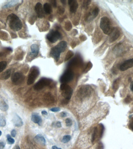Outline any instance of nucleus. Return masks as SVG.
<instances>
[{"mask_svg": "<svg viewBox=\"0 0 133 149\" xmlns=\"http://www.w3.org/2000/svg\"><path fill=\"white\" fill-rule=\"evenodd\" d=\"M12 121L14 126L16 127H21L23 125V122L22 119L16 113L14 114L13 115Z\"/></svg>", "mask_w": 133, "mask_h": 149, "instance_id": "obj_13", "label": "nucleus"}, {"mask_svg": "<svg viewBox=\"0 0 133 149\" xmlns=\"http://www.w3.org/2000/svg\"><path fill=\"white\" fill-rule=\"evenodd\" d=\"M41 114L43 115H48V113L46 111H43L41 112Z\"/></svg>", "mask_w": 133, "mask_h": 149, "instance_id": "obj_44", "label": "nucleus"}, {"mask_svg": "<svg viewBox=\"0 0 133 149\" xmlns=\"http://www.w3.org/2000/svg\"><path fill=\"white\" fill-rule=\"evenodd\" d=\"M44 12L47 14H50L52 12V9L51 6L48 3H45L43 6Z\"/></svg>", "mask_w": 133, "mask_h": 149, "instance_id": "obj_22", "label": "nucleus"}, {"mask_svg": "<svg viewBox=\"0 0 133 149\" xmlns=\"http://www.w3.org/2000/svg\"><path fill=\"white\" fill-rule=\"evenodd\" d=\"M50 2L51 4H52L53 7L56 8L57 7V3H56V1L55 0H50Z\"/></svg>", "mask_w": 133, "mask_h": 149, "instance_id": "obj_36", "label": "nucleus"}, {"mask_svg": "<svg viewBox=\"0 0 133 149\" xmlns=\"http://www.w3.org/2000/svg\"><path fill=\"white\" fill-rule=\"evenodd\" d=\"M10 28L14 31H18L22 29L23 27L22 21L18 16L14 14H11L7 18Z\"/></svg>", "mask_w": 133, "mask_h": 149, "instance_id": "obj_2", "label": "nucleus"}, {"mask_svg": "<svg viewBox=\"0 0 133 149\" xmlns=\"http://www.w3.org/2000/svg\"><path fill=\"white\" fill-rule=\"evenodd\" d=\"M67 46V44L65 41H61L56 46L52 48L50 52V56L55 60L58 61L60 59L61 52H64L66 50Z\"/></svg>", "mask_w": 133, "mask_h": 149, "instance_id": "obj_1", "label": "nucleus"}, {"mask_svg": "<svg viewBox=\"0 0 133 149\" xmlns=\"http://www.w3.org/2000/svg\"><path fill=\"white\" fill-rule=\"evenodd\" d=\"M34 139L37 143H39L43 146L45 145L46 142V140L44 138L41 134H39L36 135L34 138Z\"/></svg>", "mask_w": 133, "mask_h": 149, "instance_id": "obj_18", "label": "nucleus"}, {"mask_svg": "<svg viewBox=\"0 0 133 149\" xmlns=\"http://www.w3.org/2000/svg\"><path fill=\"white\" fill-rule=\"evenodd\" d=\"M51 111L52 112H58L60 110V109L59 108L55 107L52 108L50 109Z\"/></svg>", "mask_w": 133, "mask_h": 149, "instance_id": "obj_35", "label": "nucleus"}, {"mask_svg": "<svg viewBox=\"0 0 133 149\" xmlns=\"http://www.w3.org/2000/svg\"><path fill=\"white\" fill-rule=\"evenodd\" d=\"M6 138H7V141H8V144H12L14 143V142H15V140H14V139L11 138L10 135H9V134L7 135Z\"/></svg>", "mask_w": 133, "mask_h": 149, "instance_id": "obj_29", "label": "nucleus"}, {"mask_svg": "<svg viewBox=\"0 0 133 149\" xmlns=\"http://www.w3.org/2000/svg\"><path fill=\"white\" fill-rule=\"evenodd\" d=\"M130 89L132 91V92H133V81L130 85Z\"/></svg>", "mask_w": 133, "mask_h": 149, "instance_id": "obj_43", "label": "nucleus"}, {"mask_svg": "<svg viewBox=\"0 0 133 149\" xmlns=\"http://www.w3.org/2000/svg\"><path fill=\"white\" fill-rule=\"evenodd\" d=\"M60 1H61V2H62L63 4H64V5H65V4H66V1L65 0H61Z\"/></svg>", "mask_w": 133, "mask_h": 149, "instance_id": "obj_47", "label": "nucleus"}, {"mask_svg": "<svg viewBox=\"0 0 133 149\" xmlns=\"http://www.w3.org/2000/svg\"><path fill=\"white\" fill-rule=\"evenodd\" d=\"M6 124V119L4 117L0 116V127H4Z\"/></svg>", "mask_w": 133, "mask_h": 149, "instance_id": "obj_27", "label": "nucleus"}, {"mask_svg": "<svg viewBox=\"0 0 133 149\" xmlns=\"http://www.w3.org/2000/svg\"><path fill=\"white\" fill-rule=\"evenodd\" d=\"M11 136L12 137H15L16 136V131L15 130H12V131H11Z\"/></svg>", "mask_w": 133, "mask_h": 149, "instance_id": "obj_37", "label": "nucleus"}, {"mask_svg": "<svg viewBox=\"0 0 133 149\" xmlns=\"http://www.w3.org/2000/svg\"><path fill=\"white\" fill-rule=\"evenodd\" d=\"M81 61L82 60L81 58L79 56H76L69 62L68 64L67 67L68 68H70L72 67H75L81 63Z\"/></svg>", "mask_w": 133, "mask_h": 149, "instance_id": "obj_15", "label": "nucleus"}, {"mask_svg": "<svg viewBox=\"0 0 133 149\" xmlns=\"http://www.w3.org/2000/svg\"><path fill=\"white\" fill-rule=\"evenodd\" d=\"M57 12L59 14H62L64 13L65 12V9L64 7H62L61 6H59L58 8Z\"/></svg>", "mask_w": 133, "mask_h": 149, "instance_id": "obj_32", "label": "nucleus"}, {"mask_svg": "<svg viewBox=\"0 0 133 149\" xmlns=\"http://www.w3.org/2000/svg\"><path fill=\"white\" fill-rule=\"evenodd\" d=\"M39 70L38 68L33 66L31 69L29 76L28 77L27 84L28 85H31L33 84L36 79L39 75Z\"/></svg>", "mask_w": 133, "mask_h": 149, "instance_id": "obj_5", "label": "nucleus"}, {"mask_svg": "<svg viewBox=\"0 0 133 149\" xmlns=\"http://www.w3.org/2000/svg\"><path fill=\"white\" fill-rule=\"evenodd\" d=\"M13 149H20V147H19V146L16 145V146H14Z\"/></svg>", "mask_w": 133, "mask_h": 149, "instance_id": "obj_46", "label": "nucleus"}, {"mask_svg": "<svg viewBox=\"0 0 133 149\" xmlns=\"http://www.w3.org/2000/svg\"><path fill=\"white\" fill-rule=\"evenodd\" d=\"M99 12V8L96 7L92 11L91 13H89L87 19L88 20H92L98 16Z\"/></svg>", "mask_w": 133, "mask_h": 149, "instance_id": "obj_17", "label": "nucleus"}, {"mask_svg": "<svg viewBox=\"0 0 133 149\" xmlns=\"http://www.w3.org/2000/svg\"><path fill=\"white\" fill-rule=\"evenodd\" d=\"M56 127H58V128H60V127H62V124H61V123L60 122L58 121L56 122Z\"/></svg>", "mask_w": 133, "mask_h": 149, "instance_id": "obj_41", "label": "nucleus"}, {"mask_svg": "<svg viewBox=\"0 0 133 149\" xmlns=\"http://www.w3.org/2000/svg\"><path fill=\"white\" fill-rule=\"evenodd\" d=\"M67 116V113L65 111H63L60 113V116L62 118H64Z\"/></svg>", "mask_w": 133, "mask_h": 149, "instance_id": "obj_38", "label": "nucleus"}, {"mask_svg": "<svg viewBox=\"0 0 133 149\" xmlns=\"http://www.w3.org/2000/svg\"><path fill=\"white\" fill-rule=\"evenodd\" d=\"M120 79H117L114 81L112 84V88L114 90H117L119 87L120 84Z\"/></svg>", "mask_w": 133, "mask_h": 149, "instance_id": "obj_24", "label": "nucleus"}, {"mask_svg": "<svg viewBox=\"0 0 133 149\" xmlns=\"http://www.w3.org/2000/svg\"><path fill=\"white\" fill-rule=\"evenodd\" d=\"M71 138V137L70 135L64 136L62 139V142H63L64 143H67L70 140Z\"/></svg>", "mask_w": 133, "mask_h": 149, "instance_id": "obj_26", "label": "nucleus"}, {"mask_svg": "<svg viewBox=\"0 0 133 149\" xmlns=\"http://www.w3.org/2000/svg\"><path fill=\"white\" fill-rule=\"evenodd\" d=\"M73 52H72L71 50H69L68 52L66 54V55L65 59V61H68V60H69L73 56Z\"/></svg>", "mask_w": 133, "mask_h": 149, "instance_id": "obj_28", "label": "nucleus"}, {"mask_svg": "<svg viewBox=\"0 0 133 149\" xmlns=\"http://www.w3.org/2000/svg\"><path fill=\"white\" fill-rule=\"evenodd\" d=\"M74 73L72 70L67 69L66 70L64 74L60 78V82L62 84H66L69 82L73 79Z\"/></svg>", "mask_w": 133, "mask_h": 149, "instance_id": "obj_7", "label": "nucleus"}, {"mask_svg": "<svg viewBox=\"0 0 133 149\" xmlns=\"http://www.w3.org/2000/svg\"><path fill=\"white\" fill-rule=\"evenodd\" d=\"M52 149H62V148H59L57 147V146H54L52 147Z\"/></svg>", "mask_w": 133, "mask_h": 149, "instance_id": "obj_45", "label": "nucleus"}, {"mask_svg": "<svg viewBox=\"0 0 133 149\" xmlns=\"http://www.w3.org/2000/svg\"><path fill=\"white\" fill-rule=\"evenodd\" d=\"M68 4L69 6L70 11L73 13L76 12L78 7V2L77 0H69Z\"/></svg>", "mask_w": 133, "mask_h": 149, "instance_id": "obj_14", "label": "nucleus"}, {"mask_svg": "<svg viewBox=\"0 0 133 149\" xmlns=\"http://www.w3.org/2000/svg\"><path fill=\"white\" fill-rule=\"evenodd\" d=\"M133 67V58L129 59L124 62L120 66V70L125 71Z\"/></svg>", "mask_w": 133, "mask_h": 149, "instance_id": "obj_11", "label": "nucleus"}, {"mask_svg": "<svg viewBox=\"0 0 133 149\" xmlns=\"http://www.w3.org/2000/svg\"><path fill=\"white\" fill-rule=\"evenodd\" d=\"M131 101V98L130 96H127L125 99V101L126 103H129Z\"/></svg>", "mask_w": 133, "mask_h": 149, "instance_id": "obj_39", "label": "nucleus"}, {"mask_svg": "<svg viewBox=\"0 0 133 149\" xmlns=\"http://www.w3.org/2000/svg\"><path fill=\"white\" fill-rule=\"evenodd\" d=\"M66 29L67 30H69L71 29H72V24H71L70 21H68V22H66Z\"/></svg>", "mask_w": 133, "mask_h": 149, "instance_id": "obj_34", "label": "nucleus"}, {"mask_svg": "<svg viewBox=\"0 0 133 149\" xmlns=\"http://www.w3.org/2000/svg\"><path fill=\"white\" fill-rule=\"evenodd\" d=\"M91 0H84L83 2V7L84 8L87 9L88 7V6L90 4Z\"/></svg>", "mask_w": 133, "mask_h": 149, "instance_id": "obj_31", "label": "nucleus"}, {"mask_svg": "<svg viewBox=\"0 0 133 149\" xmlns=\"http://www.w3.org/2000/svg\"><path fill=\"white\" fill-rule=\"evenodd\" d=\"M52 82V80L49 78H41L34 85L33 88L35 90H41L45 87L50 86Z\"/></svg>", "mask_w": 133, "mask_h": 149, "instance_id": "obj_6", "label": "nucleus"}, {"mask_svg": "<svg viewBox=\"0 0 133 149\" xmlns=\"http://www.w3.org/2000/svg\"><path fill=\"white\" fill-rule=\"evenodd\" d=\"M5 146V144L3 142H0V149H3Z\"/></svg>", "mask_w": 133, "mask_h": 149, "instance_id": "obj_40", "label": "nucleus"}, {"mask_svg": "<svg viewBox=\"0 0 133 149\" xmlns=\"http://www.w3.org/2000/svg\"><path fill=\"white\" fill-rule=\"evenodd\" d=\"M2 132L0 130V136L2 135Z\"/></svg>", "mask_w": 133, "mask_h": 149, "instance_id": "obj_49", "label": "nucleus"}, {"mask_svg": "<svg viewBox=\"0 0 133 149\" xmlns=\"http://www.w3.org/2000/svg\"><path fill=\"white\" fill-rule=\"evenodd\" d=\"M8 106L5 101L0 96V109L3 111H6L8 109Z\"/></svg>", "mask_w": 133, "mask_h": 149, "instance_id": "obj_20", "label": "nucleus"}, {"mask_svg": "<svg viewBox=\"0 0 133 149\" xmlns=\"http://www.w3.org/2000/svg\"><path fill=\"white\" fill-rule=\"evenodd\" d=\"M35 10L39 18H42L44 17V11L42 4L40 2L37 3L35 7Z\"/></svg>", "mask_w": 133, "mask_h": 149, "instance_id": "obj_12", "label": "nucleus"}, {"mask_svg": "<svg viewBox=\"0 0 133 149\" xmlns=\"http://www.w3.org/2000/svg\"><path fill=\"white\" fill-rule=\"evenodd\" d=\"M120 34L121 33L119 29L116 27L112 28L109 34V41L111 42H113L116 41L119 38Z\"/></svg>", "mask_w": 133, "mask_h": 149, "instance_id": "obj_10", "label": "nucleus"}, {"mask_svg": "<svg viewBox=\"0 0 133 149\" xmlns=\"http://www.w3.org/2000/svg\"><path fill=\"white\" fill-rule=\"evenodd\" d=\"M66 126H71L72 125V121L70 118H67L66 120Z\"/></svg>", "mask_w": 133, "mask_h": 149, "instance_id": "obj_33", "label": "nucleus"}, {"mask_svg": "<svg viewBox=\"0 0 133 149\" xmlns=\"http://www.w3.org/2000/svg\"><path fill=\"white\" fill-rule=\"evenodd\" d=\"M25 79V77L20 72H15L12 75L11 80L14 85H18L22 84Z\"/></svg>", "mask_w": 133, "mask_h": 149, "instance_id": "obj_9", "label": "nucleus"}, {"mask_svg": "<svg viewBox=\"0 0 133 149\" xmlns=\"http://www.w3.org/2000/svg\"><path fill=\"white\" fill-rule=\"evenodd\" d=\"M92 67V64L90 62H89V63H88L87 64V66H86L85 68L84 71L85 73L88 72V71H89V70L91 69Z\"/></svg>", "mask_w": 133, "mask_h": 149, "instance_id": "obj_30", "label": "nucleus"}, {"mask_svg": "<svg viewBox=\"0 0 133 149\" xmlns=\"http://www.w3.org/2000/svg\"><path fill=\"white\" fill-rule=\"evenodd\" d=\"M31 52L30 53V55L32 57H35L37 56L39 52V47L36 44L32 45L31 47Z\"/></svg>", "mask_w": 133, "mask_h": 149, "instance_id": "obj_16", "label": "nucleus"}, {"mask_svg": "<svg viewBox=\"0 0 133 149\" xmlns=\"http://www.w3.org/2000/svg\"><path fill=\"white\" fill-rule=\"evenodd\" d=\"M7 63L5 61L0 62V73L4 71L7 67Z\"/></svg>", "mask_w": 133, "mask_h": 149, "instance_id": "obj_25", "label": "nucleus"}, {"mask_svg": "<svg viewBox=\"0 0 133 149\" xmlns=\"http://www.w3.org/2000/svg\"><path fill=\"white\" fill-rule=\"evenodd\" d=\"M62 37L61 33L58 31L51 30L46 36L49 41L52 43H55Z\"/></svg>", "mask_w": 133, "mask_h": 149, "instance_id": "obj_8", "label": "nucleus"}, {"mask_svg": "<svg viewBox=\"0 0 133 149\" xmlns=\"http://www.w3.org/2000/svg\"><path fill=\"white\" fill-rule=\"evenodd\" d=\"M6 49H7V50H8L9 51H12V49L11 48H6Z\"/></svg>", "mask_w": 133, "mask_h": 149, "instance_id": "obj_48", "label": "nucleus"}, {"mask_svg": "<svg viewBox=\"0 0 133 149\" xmlns=\"http://www.w3.org/2000/svg\"><path fill=\"white\" fill-rule=\"evenodd\" d=\"M11 73V70L8 69L3 72L0 75V80H6L8 79L10 77Z\"/></svg>", "mask_w": 133, "mask_h": 149, "instance_id": "obj_19", "label": "nucleus"}, {"mask_svg": "<svg viewBox=\"0 0 133 149\" xmlns=\"http://www.w3.org/2000/svg\"><path fill=\"white\" fill-rule=\"evenodd\" d=\"M100 26L105 34L109 35L112 28L111 27L110 21L108 17L104 16L101 18Z\"/></svg>", "mask_w": 133, "mask_h": 149, "instance_id": "obj_4", "label": "nucleus"}, {"mask_svg": "<svg viewBox=\"0 0 133 149\" xmlns=\"http://www.w3.org/2000/svg\"><path fill=\"white\" fill-rule=\"evenodd\" d=\"M130 128L133 130V122L131 123L129 125Z\"/></svg>", "mask_w": 133, "mask_h": 149, "instance_id": "obj_42", "label": "nucleus"}, {"mask_svg": "<svg viewBox=\"0 0 133 149\" xmlns=\"http://www.w3.org/2000/svg\"><path fill=\"white\" fill-rule=\"evenodd\" d=\"M18 2L19 1L18 0H12L6 4L5 5L3 6L2 8H10V7H12L17 4L18 3Z\"/></svg>", "mask_w": 133, "mask_h": 149, "instance_id": "obj_23", "label": "nucleus"}, {"mask_svg": "<svg viewBox=\"0 0 133 149\" xmlns=\"http://www.w3.org/2000/svg\"><path fill=\"white\" fill-rule=\"evenodd\" d=\"M31 120L34 123H37L40 125L42 121L41 117L39 115L35 113H33L32 115Z\"/></svg>", "mask_w": 133, "mask_h": 149, "instance_id": "obj_21", "label": "nucleus"}, {"mask_svg": "<svg viewBox=\"0 0 133 149\" xmlns=\"http://www.w3.org/2000/svg\"><path fill=\"white\" fill-rule=\"evenodd\" d=\"M60 89L62 92V96L65 98L64 103H68L71 97L73 90L68 85L65 84H62L61 85Z\"/></svg>", "mask_w": 133, "mask_h": 149, "instance_id": "obj_3", "label": "nucleus"}]
</instances>
